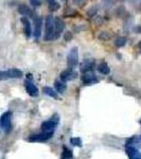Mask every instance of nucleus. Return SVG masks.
Here are the masks:
<instances>
[{
	"label": "nucleus",
	"instance_id": "obj_23",
	"mask_svg": "<svg viewBox=\"0 0 141 159\" xmlns=\"http://www.w3.org/2000/svg\"><path fill=\"white\" fill-rule=\"evenodd\" d=\"M70 142L72 143L73 145H76V147H79V148L82 147V140L80 138H71Z\"/></svg>",
	"mask_w": 141,
	"mask_h": 159
},
{
	"label": "nucleus",
	"instance_id": "obj_22",
	"mask_svg": "<svg viewBox=\"0 0 141 159\" xmlns=\"http://www.w3.org/2000/svg\"><path fill=\"white\" fill-rule=\"evenodd\" d=\"M60 7H61V6H60V3H58L57 1L52 2V3H49V4H48V9H49V11H51V12L57 11V10L60 9Z\"/></svg>",
	"mask_w": 141,
	"mask_h": 159
},
{
	"label": "nucleus",
	"instance_id": "obj_19",
	"mask_svg": "<svg viewBox=\"0 0 141 159\" xmlns=\"http://www.w3.org/2000/svg\"><path fill=\"white\" fill-rule=\"evenodd\" d=\"M72 158V152L70 150H68L66 147H64L63 155H61V159H71Z\"/></svg>",
	"mask_w": 141,
	"mask_h": 159
},
{
	"label": "nucleus",
	"instance_id": "obj_13",
	"mask_svg": "<svg viewBox=\"0 0 141 159\" xmlns=\"http://www.w3.org/2000/svg\"><path fill=\"white\" fill-rule=\"evenodd\" d=\"M65 30V22L63 21V19L61 18H55L54 19V31H55V37H60V35L63 33V31Z\"/></svg>",
	"mask_w": 141,
	"mask_h": 159
},
{
	"label": "nucleus",
	"instance_id": "obj_18",
	"mask_svg": "<svg viewBox=\"0 0 141 159\" xmlns=\"http://www.w3.org/2000/svg\"><path fill=\"white\" fill-rule=\"evenodd\" d=\"M43 91L45 94H47V96L51 97V98H54V99H57V93H56V91L54 90V89L50 88V87L46 86L43 88Z\"/></svg>",
	"mask_w": 141,
	"mask_h": 159
},
{
	"label": "nucleus",
	"instance_id": "obj_3",
	"mask_svg": "<svg viewBox=\"0 0 141 159\" xmlns=\"http://www.w3.org/2000/svg\"><path fill=\"white\" fill-rule=\"evenodd\" d=\"M67 64L68 67L73 69L78 66L79 64V50L76 47H73L72 49L69 51L67 55Z\"/></svg>",
	"mask_w": 141,
	"mask_h": 159
},
{
	"label": "nucleus",
	"instance_id": "obj_17",
	"mask_svg": "<svg viewBox=\"0 0 141 159\" xmlns=\"http://www.w3.org/2000/svg\"><path fill=\"white\" fill-rule=\"evenodd\" d=\"M98 71L101 74H104V75H106V74L109 73L111 69H109V66L107 65L105 61H102V63L98 66Z\"/></svg>",
	"mask_w": 141,
	"mask_h": 159
},
{
	"label": "nucleus",
	"instance_id": "obj_31",
	"mask_svg": "<svg viewBox=\"0 0 141 159\" xmlns=\"http://www.w3.org/2000/svg\"><path fill=\"white\" fill-rule=\"evenodd\" d=\"M118 1H123V0H118Z\"/></svg>",
	"mask_w": 141,
	"mask_h": 159
},
{
	"label": "nucleus",
	"instance_id": "obj_26",
	"mask_svg": "<svg viewBox=\"0 0 141 159\" xmlns=\"http://www.w3.org/2000/svg\"><path fill=\"white\" fill-rule=\"evenodd\" d=\"M30 2L34 7H40V4H42V0H30Z\"/></svg>",
	"mask_w": 141,
	"mask_h": 159
},
{
	"label": "nucleus",
	"instance_id": "obj_21",
	"mask_svg": "<svg viewBox=\"0 0 141 159\" xmlns=\"http://www.w3.org/2000/svg\"><path fill=\"white\" fill-rule=\"evenodd\" d=\"M98 6H94V7H91L90 9L87 11V16L88 17H94L96 14L98 13Z\"/></svg>",
	"mask_w": 141,
	"mask_h": 159
},
{
	"label": "nucleus",
	"instance_id": "obj_2",
	"mask_svg": "<svg viewBox=\"0 0 141 159\" xmlns=\"http://www.w3.org/2000/svg\"><path fill=\"white\" fill-rule=\"evenodd\" d=\"M24 76L21 70L17 68H12L6 71H0V81H6L9 79H20Z\"/></svg>",
	"mask_w": 141,
	"mask_h": 159
},
{
	"label": "nucleus",
	"instance_id": "obj_8",
	"mask_svg": "<svg viewBox=\"0 0 141 159\" xmlns=\"http://www.w3.org/2000/svg\"><path fill=\"white\" fill-rule=\"evenodd\" d=\"M82 81H83L84 84H94L98 83V79H97L96 74L93 73V71H86V72L83 73V76H82Z\"/></svg>",
	"mask_w": 141,
	"mask_h": 159
},
{
	"label": "nucleus",
	"instance_id": "obj_9",
	"mask_svg": "<svg viewBox=\"0 0 141 159\" xmlns=\"http://www.w3.org/2000/svg\"><path fill=\"white\" fill-rule=\"evenodd\" d=\"M25 90H27V92L31 97H37L38 93H39L38 88L34 85L33 82L30 81V80H25Z\"/></svg>",
	"mask_w": 141,
	"mask_h": 159
},
{
	"label": "nucleus",
	"instance_id": "obj_32",
	"mask_svg": "<svg viewBox=\"0 0 141 159\" xmlns=\"http://www.w3.org/2000/svg\"><path fill=\"white\" fill-rule=\"evenodd\" d=\"M140 123H141V120H140Z\"/></svg>",
	"mask_w": 141,
	"mask_h": 159
},
{
	"label": "nucleus",
	"instance_id": "obj_29",
	"mask_svg": "<svg viewBox=\"0 0 141 159\" xmlns=\"http://www.w3.org/2000/svg\"><path fill=\"white\" fill-rule=\"evenodd\" d=\"M47 1H48V4H49V3H52V2H55L56 0H47Z\"/></svg>",
	"mask_w": 141,
	"mask_h": 159
},
{
	"label": "nucleus",
	"instance_id": "obj_25",
	"mask_svg": "<svg viewBox=\"0 0 141 159\" xmlns=\"http://www.w3.org/2000/svg\"><path fill=\"white\" fill-rule=\"evenodd\" d=\"M99 38H100V39H102V40H107L109 38V34H107L106 32H102V33H100Z\"/></svg>",
	"mask_w": 141,
	"mask_h": 159
},
{
	"label": "nucleus",
	"instance_id": "obj_28",
	"mask_svg": "<svg viewBox=\"0 0 141 159\" xmlns=\"http://www.w3.org/2000/svg\"><path fill=\"white\" fill-rule=\"evenodd\" d=\"M73 3L76 6H82L83 3H85V0H73Z\"/></svg>",
	"mask_w": 141,
	"mask_h": 159
},
{
	"label": "nucleus",
	"instance_id": "obj_15",
	"mask_svg": "<svg viewBox=\"0 0 141 159\" xmlns=\"http://www.w3.org/2000/svg\"><path fill=\"white\" fill-rule=\"evenodd\" d=\"M94 67V61L92 60H86L82 63L81 65V70L83 72H86V71H91Z\"/></svg>",
	"mask_w": 141,
	"mask_h": 159
},
{
	"label": "nucleus",
	"instance_id": "obj_27",
	"mask_svg": "<svg viewBox=\"0 0 141 159\" xmlns=\"http://www.w3.org/2000/svg\"><path fill=\"white\" fill-rule=\"evenodd\" d=\"M112 1H114V0H102V2H103V4H104L105 7L111 6V4H112Z\"/></svg>",
	"mask_w": 141,
	"mask_h": 159
},
{
	"label": "nucleus",
	"instance_id": "obj_1",
	"mask_svg": "<svg viewBox=\"0 0 141 159\" xmlns=\"http://www.w3.org/2000/svg\"><path fill=\"white\" fill-rule=\"evenodd\" d=\"M45 40H53L56 39L55 31H54V18L52 15H48L45 20V34H43Z\"/></svg>",
	"mask_w": 141,
	"mask_h": 159
},
{
	"label": "nucleus",
	"instance_id": "obj_6",
	"mask_svg": "<svg viewBox=\"0 0 141 159\" xmlns=\"http://www.w3.org/2000/svg\"><path fill=\"white\" fill-rule=\"evenodd\" d=\"M58 123V118L53 117L52 119L48 120V121H45L42 124V129L43 132H54L56 125Z\"/></svg>",
	"mask_w": 141,
	"mask_h": 159
},
{
	"label": "nucleus",
	"instance_id": "obj_7",
	"mask_svg": "<svg viewBox=\"0 0 141 159\" xmlns=\"http://www.w3.org/2000/svg\"><path fill=\"white\" fill-rule=\"evenodd\" d=\"M76 76H78V73H76L73 69L69 68V69H66V70L61 71L60 78L63 82H69V81H72V80H74Z\"/></svg>",
	"mask_w": 141,
	"mask_h": 159
},
{
	"label": "nucleus",
	"instance_id": "obj_30",
	"mask_svg": "<svg viewBox=\"0 0 141 159\" xmlns=\"http://www.w3.org/2000/svg\"><path fill=\"white\" fill-rule=\"evenodd\" d=\"M139 49H140V51H141V42L139 43Z\"/></svg>",
	"mask_w": 141,
	"mask_h": 159
},
{
	"label": "nucleus",
	"instance_id": "obj_11",
	"mask_svg": "<svg viewBox=\"0 0 141 159\" xmlns=\"http://www.w3.org/2000/svg\"><path fill=\"white\" fill-rule=\"evenodd\" d=\"M20 21H21L22 25H24V32H25V35L27 36L28 38L32 36V27H31V22L28 17H25L22 16L21 19H20Z\"/></svg>",
	"mask_w": 141,
	"mask_h": 159
},
{
	"label": "nucleus",
	"instance_id": "obj_24",
	"mask_svg": "<svg viewBox=\"0 0 141 159\" xmlns=\"http://www.w3.org/2000/svg\"><path fill=\"white\" fill-rule=\"evenodd\" d=\"M73 37V34L71 32H69V31H67V32L65 33V35H64V39L66 40V42H69V40H71Z\"/></svg>",
	"mask_w": 141,
	"mask_h": 159
},
{
	"label": "nucleus",
	"instance_id": "obj_14",
	"mask_svg": "<svg viewBox=\"0 0 141 159\" xmlns=\"http://www.w3.org/2000/svg\"><path fill=\"white\" fill-rule=\"evenodd\" d=\"M126 154L129 156V159H141V153L136 148L130 145L126 147Z\"/></svg>",
	"mask_w": 141,
	"mask_h": 159
},
{
	"label": "nucleus",
	"instance_id": "obj_4",
	"mask_svg": "<svg viewBox=\"0 0 141 159\" xmlns=\"http://www.w3.org/2000/svg\"><path fill=\"white\" fill-rule=\"evenodd\" d=\"M11 111H6L0 117V127L6 130V133H9L11 130Z\"/></svg>",
	"mask_w": 141,
	"mask_h": 159
},
{
	"label": "nucleus",
	"instance_id": "obj_16",
	"mask_svg": "<svg viewBox=\"0 0 141 159\" xmlns=\"http://www.w3.org/2000/svg\"><path fill=\"white\" fill-rule=\"evenodd\" d=\"M54 87H55L56 91H57L58 93H64L66 89H67V85H66L63 81H61H61H55Z\"/></svg>",
	"mask_w": 141,
	"mask_h": 159
},
{
	"label": "nucleus",
	"instance_id": "obj_10",
	"mask_svg": "<svg viewBox=\"0 0 141 159\" xmlns=\"http://www.w3.org/2000/svg\"><path fill=\"white\" fill-rule=\"evenodd\" d=\"M43 24V21L42 17L36 16L34 18V32H33V34H34L35 38H39L40 36H42Z\"/></svg>",
	"mask_w": 141,
	"mask_h": 159
},
{
	"label": "nucleus",
	"instance_id": "obj_12",
	"mask_svg": "<svg viewBox=\"0 0 141 159\" xmlns=\"http://www.w3.org/2000/svg\"><path fill=\"white\" fill-rule=\"evenodd\" d=\"M18 12L25 17H31V18H35V17H36L34 12L32 11V9H30V7L28 6H25V4H19Z\"/></svg>",
	"mask_w": 141,
	"mask_h": 159
},
{
	"label": "nucleus",
	"instance_id": "obj_5",
	"mask_svg": "<svg viewBox=\"0 0 141 159\" xmlns=\"http://www.w3.org/2000/svg\"><path fill=\"white\" fill-rule=\"evenodd\" d=\"M52 135H53L52 132H43L42 134L31 136L28 140L30 142H42V141H47L48 139H50L52 137Z\"/></svg>",
	"mask_w": 141,
	"mask_h": 159
},
{
	"label": "nucleus",
	"instance_id": "obj_20",
	"mask_svg": "<svg viewBox=\"0 0 141 159\" xmlns=\"http://www.w3.org/2000/svg\"><path fill=\"white\" fill-rule=\"evenodd\" d=\"M126 43V38L125 37H118L116 40H115V45H116V47L118 48H121Z\"/></svg>",
	"mask_w": 141,
	"mask_h": 159
}]
</instances>
